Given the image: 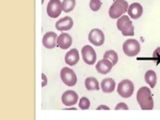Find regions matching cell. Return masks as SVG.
<instances>
[{
  "instance_id": "obj_1",
  "label": "cell",
  "mask_w": 160,
  "mask_h": 120,
  "mask_svg": "<svg viewBox=\"0 0 160 120\" xmlns=\"http://www.w3.org/2000/svg\"><path fill=\"white\" fill-rule=\"evenodd\" d=\"M136 99L142 110H152L154 108V100L150 87H140L136 94Z\"/></svg>"
},
{
  "instance_id": "obj_2",
  "label": "cell",
  "mask_w": 160,
  "mask_h": 120,
  "mask_svg": "<svg viewBox=\"0 0 160 120\" xmlns=\"http://www.w3.org/2000/svg\"><path fill=\"white\" fill-rule=\"evenodd\" d=\"M128 7L129 5L126 0H115L109 8V17L112 19H118L128 11Z\"/></svg>"
},
{
  "instance_id": "obj_3",
  "label": "cell",
  "mask_w": 160,
  "mask_h": 120,
  "mask_svg": "<svg viewBox=\"0 0 160 120\" xmlns=\"http://www.w3.org/2000/svg\"><path fill=\"white\" fill-rule=\"evenodd\" d=\"M116 26L123 36H133L134 35V26L128 15H122L121 17H119L117 19Z\"/></svg>"
},
{
  "instance_id": "obj_4",
  "label": "cell",
  "mask_w": 160,
  "mask_h": 120,
  "mask_svg": "<svg viewBox=\"0 0 160 120\" xmlns=\"http://www.w3.org/2000/svg\"><path fill=\"white\" fill-rule=\"evenodd\" d=\"M122 49L126 56L134 57V56H136V55H138L141 47H140V43L136 39H128L126 41H124L122 45Z\"/></svg>"
},
{
  "instance_id": "obj_5",
  "label": "cell",
  "mask_w": 160,
  "mask_h": 120,
  "mask_svg": "<svg viewBox=\"0 0 160 120\" xmlns=\"http://www.w3.org/2000/svg\"><path fill=\"white\" fill-rule=\"evenodd\" d=\"M117 93L123 98H129L134 92V84L131 80L123 79L117 85Z\"/></svg>"
},
{
  "instance_id": "obj_6",
  "label": "cell",
  "mask_w": 160,
  "mask_h": 120,
  "mask_svg": "<svg viewBox=\"0 0 160 120\" xmlns=\"http://www.w3.org/2000/svg\"><path fill=\"white\" fill-rule=\"evenodd\" d=\"M60 78L62 82L69 87L74 86L77 83V76L70 67H63L60 71Z\"/></svg>"
},
{
  "instance_id": "obj_7",
  "label": "cell",
  "mask_w": 160,
  "mask_h": 120,
  "mask_svg": "<svg viewBox=\"0 0 160 120\" xmlns=\"http://www.w3.org/2000/svg\"><path fill=\"white\" fill-rule=\"evenodd\" d=\"M63 11L62 1L60 0H50L46 6V12L50 18H57Z\"/></svg>"
},
{
  "instance_id": "obj_8",
  "label": "cell",
  "mask_w": 160,
  "mask_h": 120,
  "mask_svg": "<svg viewBox=\"0 0 160 120\" xmlns=\"http://www.w3.org/2000/svg\"><path fill=\"white\" fill-rule=\"evenodd\" d=\"M88 40L94 46H101L105 42V35L101 29L93 28L88 34Z\"/></svg>"
},
{
  "instance_id": "obj_9",
  "label": "cell",
  "mask_w": 160,
  "mask_h": 120,
  "mask_svg": "<svg viewBox=\"0 0 160 120\" xmlns=\"http://www.w3.org/2000/svg\"><path fill=\"white\" fill-rule=\"evenodd\" d=\"M81 55L83 61L88 65H93L96 63L97 55L95 50L90 45H84L81 49Z\"/></svg>"
},
{
  "instance_id": "obj_10",
  "label": "cell",
  "mask_w": 160,
  "mask_h": 120,
  "mask_svg": "<svg viewBox=\"0 0 160 120\" xmlns=\"http://www.w3.org/2000/svg\"><path fill=\"white\" fill-rule=\"evenodd\" d=\"M57 34L53 31L46 32L43 35L42 44L46 49H53L57 46Z\"/></svg>"
},
{
  "instance_id": "obj_11",
  "label": "cell",
  "mask_w": 160,
  "mask_h": 120,
  "mask_svg": "<svg viewBox=\"0 0 160 120\" xmlns=\"http://www.w3.org/2000/svg\"><path fill=\"white\" fill-rule=\"evenodd\" d=\"M61 101L65 106H74L78 102V94L74 90H66L61 96Z\"/></svg>"
},
{
  "instance_id": "obj_12",
  "label": "cell",
  "mask_w": 160,
  "mask_h": 120,
  "mask_svg": "<svg viewBox=\"0 0 160 120\" xmlns=\"http://www.w3.org/2000/svg\"><path fill=\"white\" fill-rule=\"evenodd\" d=\"M73 19L70 17V16H65L61 19H59L58 21H56L55 23V28H56L58 31H61V32H65V31H68L72 27H73Z\"/></svg>"
},
{
  "instance_id": "obj_13",
  "label": "cell",
  "mask_w": 160,
  "mask_h": 120,
  "mask_svg": "<svg viewBox=\"0 0 160 120\" xmlns=\"http://www.w3.org/2000/svg\"><path fill=\"white\" fill-rule=\"evenodd\" d=\"M128 16L132 19H139L143 14V7L138 2H134L129 5L128 7Z\"/></svg>"
},
{
  "instance_id": "obj_14",
  "label": "cell",
  "mask_w": 160,
  "mask_h": 120,
  "mask_svg": "<svg viewBox=\"0 0 160 120\" xmlns=\"http://www.w3.org/2000/svg\"><path fill=\"white\" fill-rule=\"evenodd\" d=\"M72 37L70 36L68 33H65V32H62L60 35H58V38H57V46L60 48V49H68L71 47L72 45Z\"/></svg>"
},
{
  "instance_id": "obj_15",
  "label": "cell",
  "mask_w": 160,
  "mask_h": 120,
  "mask_svg": "<svg viewBox=\"0 0 160 120\" xmlns=\"http://www.w3.org/2000/svg\"><path fill=\"white\" fill-rule=\"evenodd\" d=\"M65 63L68 64L69 66H74L79 62V51L76 48H72L70 49L69 51L65 54Z\"/></svg>"
},
{
  "instance_id": "obj_16",
  "label": "cell",
  "mask_w": 160,
  "mask_h": 120,
  "mask_svg": "<svg viewBox=\"0 0 160 120\" xmlns=\"http://www.w3.org/2000/svg\"><path fill=\"white\" fill-rule=\"evenodd\" d=\"M113 67V64L109 61L107 59H101L96 63V66H95V69L96 71L100 74H107L111 71V69Z\"/></svg>"
},
{
  "instance_id": "obj_17",
  "label": "cell",
  "mask_w": 160,
  "mask_h": 120,
  "mask_svg": "<svg viewBox=\"0 0 160 120\" xmlns=\"http://www.w3.org/2000/svg\"><path fill=\"white\" fill-rule=\"evenodd\" d=\"M100 88L104 93H111L116 88V83L115 80L112 78H105L100 83Z\"/></svg>"
},
{
  "instance_id": "obj_18",
  "label": "cell",
  "mask_w": 160,
  "mask_h": 120,
  "mask_svg": "<svg viewBox=\"0 0 160 120\" xmlns=\"http://www.w3.org/2000/svg\"><path fill=\"white\" fill-rule=\"evenodd\" d=\"M144 79H145V82H146L150 88H154L155 85H156L157 82V76H156V73L153 70H147L146 73L144 75Z\"/></svg>"
},
{
  "instance_id": "obj_19",
  "label": "cell",
  "mask_w": 160,
  "mask_h": 120,
  "mask_svg": "<svg viewBox=\"0 0 160 120\" xmlns=\"http://www.w3.org/2000/svg\"><path fill=\"white\" fill-rule=\"evenodd\" d=\"M85 88H86L88 91H94V90H99L100 86H99V82L98 80L95 77H87L85 79Z\"/></svg>"
},
{
  "instance_id": "obj_20",
  "label": "cell",
  "mask_w": 160,
  "mask_h": 120,
  "mask_svg": "<svg viewBox=\"0 0 160 120\" xmlns=\"http://www.w3.org/2000/svg\"><path fill=\"white\" fill-rule=\"evenodd\" d=\"M103 58L109 60V61L113 64V66L116 65L118 62V54L116 53V51H114V50H108V51H106L103 55Z\"/></svg>"
},
{
  "instance_id": "obj_21",
  "label": "cell",
  "mask_w": 160,
  "mask_h": 120,
  "mask_svg": "<svg viewBox=\"0 0 160 120\" xmlns=\"http://www.w3.org/2000/svg\"><path fill=\"white\" fill-rule=\"evenodd\" d=\"M76 0H62V10L65 13L71 12L75 8Z\"/></svg>"
},
{
  "instance_id": "obj_22",
  "label": "cell",
  "mask_w": 160,
  "mask_h": 120,
  "mask_svg": "<svg viewBox=\"0 0 160 120\" xmlns=\"http://www.w3.org/2000/svg\"><path fill=\"white\" fill-rule=\"evenodd\" d=\"M78 107L82 110H87L90 108V100L87 97H81L78 102Z\"/></svg>"
},
{
  "instance_id": "obj_23",
  "label": "cell",
  "mask_w": 160,
  "mask_h": 120,
  "mask_svg": "<svg viewBox=\"0 0 160 120\" xmlns=\"http://www.w3.org/2000/svg\"><path fill=\"white\" fill-rule=\"evenodd\" d=\"M101 6H102L101 0H90L89 7H90V9L92 10V11H94V12L98 11V10L101 8Z\"/></svg>"
},
{
  "instance_id": "obj_24",
  "label": "cell",
  "mask_w": 160,
  "mask_h": 120,
  "mask_svg": "<svg viewBox=\"0 0 160 120\" xmlns=\"http://www.w3.org/2000/svg\"><path fill=\"white\" fill-rule=\"evenodd\" d=\"M152 59L154 60L155 62H156V64L160 63V47H157L156 49L154 50Z\"/></svg>"
},
{
  "instance_id": "obj_25",
  "label": "cell",
  "mask_w": 160,
  "mask_h": 120,
  "mask_svg": "<svg viewBox=\"0 0 160 120\" xmlns=\"http://www.w3.org/2000/svg\"><path fill=\"white\" fill-rule=\"evenodd\" d=\"M115 109L116 110H128V106H127V104L126 103H124V102H120L118 103L116 106H115Z\"/></svg>"
},
{
  "instance_id": "obj_26",
  "label": "cell",
  "mask_w": 160,
  "mask_h": 120,
  "mask_svg": "<svg viewBox=\"0 0 160 120\" xmlns=\"http://www.w3.org/2000/svg\"><path fill=\"white\" fill-rule=\"evenodd\" d=\"M41 79H42L41 86L42 87H45L48 84V77L46 76V74H45V73H41Z\"/></svg>"
},
{
  "instance_id": "obj_27",
  "label": "cell",
  "mask_w": 160,
  "mask_h": 120,
  "mask_svg": "<svg viewBox=\"0 0 160 120\" xmlns=\"http://www.w3.org/2000/svg\"><path fill=\"white\" fill-rule=\"evenodd\" d=\"M101 109H105V110H109L110 108L108 106H106V105H100V106L97 107V110H101Z\"/></svg>"
}]
</instances>
